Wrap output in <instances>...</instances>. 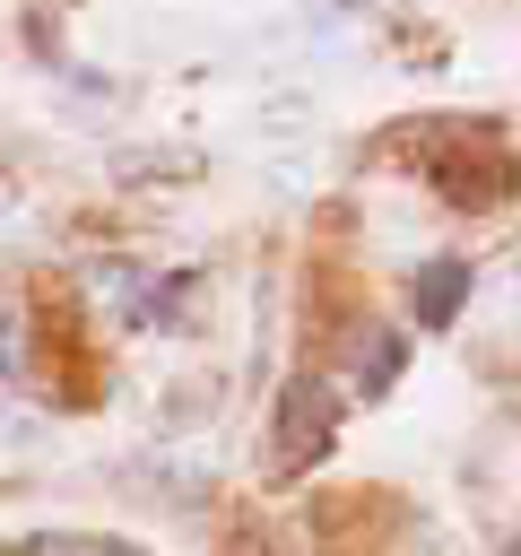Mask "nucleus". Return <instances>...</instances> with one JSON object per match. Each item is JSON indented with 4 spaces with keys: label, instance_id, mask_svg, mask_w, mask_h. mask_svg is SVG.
Masks as SVG:
<instances>
[{
    "label": "nucleus",
    "instance_id": "nucleus-1",
    "mask_svg": "<svg viewBox=\"0 0 521 556\" xmlns=\"http://www.w3.org/2000/svg\"><path fill=\"white\" fill-rule=\"evenodd\" d=\"M330 443H339V391L321 374H287L269 408V478H304Z\"/></svg>",
    "mask_w": 521,
    "mask_h": 556
},
{
    "label": "nucleus",
    "instance_id": "nucleus-4",
    "mask_svg": "<svg viewBox=\"0 0 521 556\" xmlns=\"http://www.w3.org/2000/svg\"><path fill=\"white\" fill-rule=\"evenodd\" d=\"M17 556H87V539H69V530H35V539H17Z\"/></svg>",
    "mask_w": 521,
    "mask_h": 556
},
{
    "label": "nucleus",
    "instance_id": "nucleus-3",
    "mask_svg": "<svg viewBox=\"0 0 521 556\" xmlns=\"http://www.w3.org/2000/svg\"><path fill=\"white\" fill-rule=\"evenodd\" d=\"M391 374H399V339L373 330V339H365V391H391Z\"/></svg>",
    "mask_w": 521,
    "mask_h": 556
},
{
    "label": "nucleus",
    "instance_id": "nucleus-2",
    "mask_svg": "<svg viewBox=\"0 0 521 556\" xmlns=\"http://www.w3.org/2000/svg\"><path fill=\"white\" fill-rule=\"evenodd\" d=\"M460 295H469V269H460V261H425V269L408 278V313H417L425 330H443V321L460 313Z\"/></svg>",
    "mask_w": 521,
    "mask_h": 556
},
{
    "label": "nucleus",
    "instance_id": "nucleus-5",
    "mask_svg": "<svg viewBox=\"0 0 521 556\" xmlns=\"http://www.w3.org/2000/svg\"><path fill=\"white\" fill-rule=\"evenodd\" d=\"M87 556H148V547H130V539H87Z\"/></svg>",
    "mask_w": 521,
    "mask_h": 556
}]
</instances>
